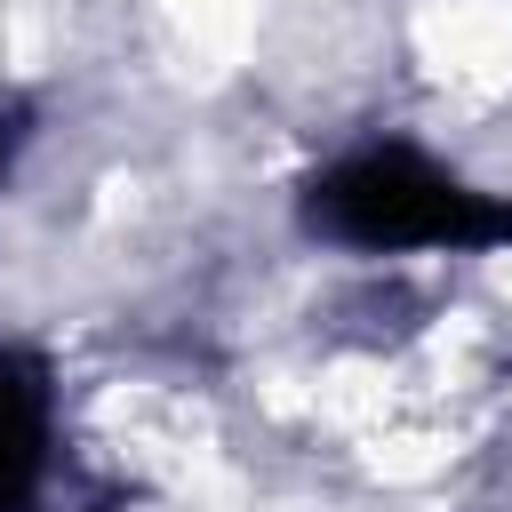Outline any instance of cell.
<instances>
[{
  "label": "cell",
  "instance_id": "obj_1",
  "mask_svg": "<svg viewBox=\"0 0 512 512\" xmlns=\"http://www.w3.org/2000/svg\"><path fill=\"white\" fill-rule=\"evenodd\" d=\"M312 240L352 256H504L512 248V192L472 184L440 152L408 136L352 144L320 160L296 192Z\"/></svg>",
  "mask_w": 512,
  "mask_h": 512
},
{
  "label": "cell",
  "instance_id": "obj_2",
  "mask_svg": "<svg viewBox=\"0 0 512 512\" xmlns=\"http://www.w3.org/2000/svg\"><path fill=\"white\" fill-rule=\"evenodd\" d=\"M56 480V368L32 344H0V512H40Z\"/></svg>",
  "mask_w": 512,
  "mask_h": 512
},
{
  "label": "cell",
  "instance_id": "obj_3",
  "mask_svg": "<svg viewBox=\"0 0 512 512\" xmlns=\"http://www.w3.org/2000/svg\"><path fill=\"white\" fill-rule=\"evenodd\" d=\"M16 152H24V104H0V176L16 168Z\"/></svg>",
  "mask_w": 512,
  "mask_h": 512
}]
</instances>
